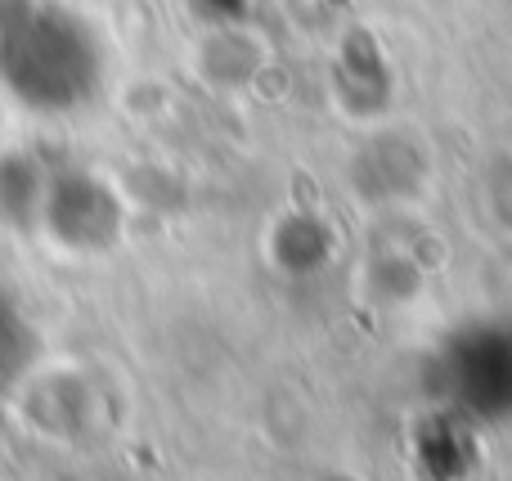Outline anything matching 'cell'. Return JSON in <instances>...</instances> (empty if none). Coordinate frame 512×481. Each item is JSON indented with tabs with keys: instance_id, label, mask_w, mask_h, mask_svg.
<instances>
[{
	"instance_id": "6da1fadb",
	"label": "cell",
	"mask_w": 512,
	"mask_h": 481,
	"mask_svg": "<svg viewBox=\"0 0 512 481\" xmlns=\"http://www.w3.org/2000/svg\"><path fill=\"white\" fill-rule=\"evenodd\" d=\"M86 45L77 27L50 9H23L0 27V72L9 90L36 108H68L86 86Z\"/></svg>"
}]
</instances>
